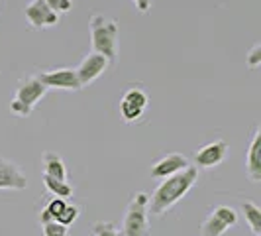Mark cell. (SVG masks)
Here are the masks:
<instances>
[{
  "mask_svg": "<svg viewBox=\"0 0 261 236\" xmlns=\"http://www.w3.org/2000/svg\"><path fill=\"white\" fill-rule=\"evenodd\" d=\"M189 166V159L183 156V154H169V156L161 157L155 166L151 168V177L155 179H165L177 171L185 170Z\"/></svg>",
  "mask_w": 261,
  "mask_h": 236,
  "instance_id": "13",
  "label": "cell"
},
{
  "mask_svg": "<svg viewBox=\"0 0 261 236\" xmlns=\"http://www.w3.org/2000/svg\"><path fill=\"white\" fill-rule=\"evenodd\" d=\"M108 65H110L108 59H106L105 55H100V53L92 52L91 55H87V57L81 61V65L75 69L81 87H87V85H91L92 81H96V79L100 77L106 69H108Z\"/></svg>",
  "mask_w": 261,
  "mask_h": 236,
  "instance_id": "8",
  "label": "cell"
},
{
  "mask_svg": "<svg viewBox=\"0 0 261 236\" xmlns=\"http://www.w3.org/2000/svg\"><path fill=\"white\" fill-rule=\"evenodd\" d=\"M45 92H47V87L38 77L26 79L16 89V97L10 103V110H12L14 114H18V116H28L34 110V106L43 99Z\"/></svg>",
  "mask_w": 261,
  "mask_h": 236,
  "instance_id": "4",
  "label": "cell"
},
{
  "mask_svg": "<svg viewBox=\"0 0 261 236\" xmlns=\"http://www.w3.org/2000/svg\"><path fill=\"white\" fill-rule=\"evenodd\" d=\"M26 175L20 171V168L10 161L0 157V189H26Z\"/></svg>",
  "mask_w": 261,
  "mask_h": 236,
  "instance_id": "11",
  "label": "cell"
},
{
  "mask_svg": "<svg viewBox=\"0 0 261 236\" xmlns=\"http://www.w3.org/2000/svg\"><path fill=\"white\" fill-rule=\"evenodd\" d=\"M43 173L49 175V177H55V179L67 181L65 161L57 156L55 152H45L43 154Z\"/></svg>",
  "mask_w": 261,
  "mask_h": 236,
  "instance_id": "14",
  "label": "cell"
},
{
  "mask_svg": "<svg viewBox=\"0 0 261 236\" xmlns=\"http://www.w3.org/2000/svg\"><path fill=\"white\" fill-rule=\"evenodd\" d=\"M79 215H81V209H79L77 205H65V209L59 213V217L55 221L65 224V226H71L79 219Z\"/></svg>",
  "mask_w": 261,
  "mask_h": 236,
  "instance_id": "17",
  "label": "cell"
},
{
  "mask_svg": "<svg viewBox=\"0 0 261 236\" xmlns=\"http://www.w3.org/2000/svg\"><path fill=\"white\" fill-rule=\"evenodd\" d=\"M147 203H149V195L140 191L132 197L130 205L124 215V223H122V236H151L149 230V223H147Z\"/></svg>",
  "mask_w": 261,
  "mask_h": 236,
  "instance_id": "3",
  "label": "cell"
},
{
  "mask_svg": "<svg viewBox=\"0 0 261 236\" xmlns=\"http://www.w3.org/2000/svg\"><path fill=\"white\" fill-rule=\"evenodd\" d=\"M228 154V144L224 140H216V142H210L204 148H200L195 154V163L198 168H204V170H212L216 166H220Z\"/></svg>",
  "mask_w": 261,
  "mask_h": 236,
  "instance_id": "10",
  "label": "cell"
},
{
  "mask_svg": "<svg viewBox=\"0 0 261 236\" xmlns=\"http://www.w3.org/2000/svg\"><path fill=\"white\" fill-rule=\"evenodd\" d=\"M45 4L55 10L57 14H63V12H69L71 8H73V0H45Z\"/></svg>",
  "mask_w": 261,
  "mask_h": 236,
  "instance_id": "21",
  "label": "cell"
},
{
  "mask_svg": "<svg viewBox=\"0 0 261 236\" xmlns=\"http://www.w3.org/2000/svg\"><path fill=\"white\" fill-rule=\"evenodd\" d=\"M43 179V185L45 189L51 193L53 197H61V199H67V197H73L75 193V187L69 183V181H61V179H55V177H49V175H41Z\"/></svg>",
  "mask_w": 261,
  "mask_h": 236,
  "instance_id": "15",
  "label": "cell"
},
{
  "mask_svg": "<svg viewBox=\"0 0 261 236\" xmlns=\"http://www.w3.org/2000/svg\"><path fill=\"white\" fill-rule=\"evenodd\" d=\"M246 171L253 183L261 181V128H255L246 156Z\"/></svg>",
  "mask_w": 261,
  "mask_h": 236,
  "instance_id": "12",
  "label": "cell"
},
{
  "mask_svg": "<svg viewBox=\"0 0 261 236\" xmlns=\"http://www.w3.org/2000/svg\"><path fill=\"white\" fill-rule=\"evenodd\" d=\"M242 213H244L248 224L251 226L253 234L259 236L261 234V209L259 207H257L255 203H251V201H246V203H242Z\"/></svg>",
  "mask_w": 261,
  "mask_h": 236,
  "instance_id": "16",
  "label": "cell"
},
{
  "mask_svg": "<svg viewBox=\"0 0 261 236\" xmlns=\"http://www.w3.org/2000/svg\"><path fill=\"white\" fill-rule=\"evenodd\" d=\"M246 63H248L249 69H257L261 65V45L259 43H255L253 48H251V52L246 55Z\"/></svg>",
  "mask_w": 261,
  "mask_h": 236,
  "instance_id": "20",
  "label": "cell"
},
{
  "mask_svg": "<svg viewBox=\"0 0 261 236\" xmlns=\"http://www.w3.org/2000/svg\"><path fill=\"white\" fill-rule=\"evenodd\" d=\"M196 181H198V168L196 166H187L185 170L165 177L157 185L153 195L149 197L147 213H151L153 217H161L171 207H175L183 197H187V193L195 187Z\"/></svg>",
  "mask_w": 261,
  "mask_h": 236,
  "instance_id": "1",
  "label": "cell"
},
{
  "mask_svg": "<svg viewBox=\"0 0 261 236\" xmlns=\"http://www.w3.org/2000/svg\"><path fill=\"white\" fill-rule=\"evenodd\" d=\"M91 45L92 52L100 53L108 59L110 65L116 63L118 55V22L102 14H94L91 18Z\"/></svg>",
  "mask_w": 261,
  "mask_h": 236,
  "instance_id": "2",
  "label": "cell"
},
{
  "mask_svg": "<svg viewBox=\"0 0 261 236\" xmlns=\"http://www.w3.org/2000/svg\"><path fill=\"white\" fill-rule=\"evenodd\" d=\"M134 4L138 6V10L142 14L149 12V8H151V0H134Z\"/></svg>",
  "mask_w": 261,
  "mask_h": 236,
  "instance_id": "22",
  "label": "cell"
},
{
  "mask_svg": "<svg viewBox=\"0 0 261 236\" xmlns=\"http://www.w3.org/2000/svg\"><path fill=\"white\" fill-rule=\"evenodd\" d=\"M38 79L47 87V89H65V91H81V83H79L77 71L75 69H53V71H43L39 73Z\"/></svg>",
  "mask_w": 261,
  "mask_h": 236,
  "instance_id": "6",
  "label": "cell"
},
{
  "mask_svg": "<svg viewBox=\"0 0 261 236\" xmlns=\"http://www.w3.org/2000/svg\"><path fill=\"white\" fill-rule=\"evenodd\" d=\"M238 224V213L232 207L218 205L200 224V236H222L228 228Z\"/></svg>",
  "mask_w": 261,
  "mask_h": 236,
  "instance_id": "5",
  "label": "cell"
},
{
  "mask_svg": "<svg viewBox=\"0 0 261 236\" xmlns=\"http://www.w3.org/2000/svg\"><path fill=\"white\" fill-rule=\"evenodd\" d=\"M147 103H149L147 95L142 89H138V87H134V89L124 92V97L120 101V114L124 118V122L138 120L145 112Z\"/></svg>",
  "mask_w": 261,
  "mask_h": 236,
  "instance_id": "7",
  "label": "cell"
},
{
  "mask_svg": "<svg viewBox=\"0 0 261 236\" xmlns=\"http://www.w3.org/2000/svg\"><path fill=\"white\" fill-rule=\"evenodd\" d=\"M92 234L94 236H122L114 223H105V221H98V223L92 224Z\"/></svg>",
  "mask_w": 261,
  "mask_h": 236,
  "instance_id": "18",
  "label": "cell"
},
{
  "mask_svg": "<svg viewBox=\"0 0 261 236\" xmlns=\"http://www.w3.org/2000/svg\"><path fill=\"white\" fill-rule=\"evenodd\" d=\"M26 18L28 22L34 28H38V30L55 26L59 22V14L55 12V10H51L45 4V0H32L26 6Z\"/></svg>",
  "mask_w": 261,
  "mask_h": 236,
  "instance_id": "9",
  "label": "cell"
},
{
  "mask_svg": "<svg viewBox=\"0 0 261 236\" xmlns=\"http://www.w3.org/2000/svg\"><path fill=\"white\" fill-rule=\"evenodd\" d=\"M43 228V236H67V226L57 221H49V223L41 224Z\"/></svg>",
  "mask_w": 261,
  "mask_h": 236,
  "instance_id": "19",
  "label": "cell"
}]
</instances>
